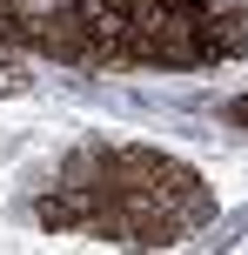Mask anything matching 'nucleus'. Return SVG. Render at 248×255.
<instances>
[{"instance_id":"nucleus-1","label":"nucleus","mask_w":248,"mask_h":255,"mask_svg":"<svg viewBox=\"0 0 248 255\" xmlns=\"http://www.w3.org/2000/svg\"><path fill=\"white\" fill-rule=\"evenodd\" d=\"M107 161H114V181H121V188H141L148 202L174 208L188 229L215 215V202H208V188H201V175H195L188 161H174V154H155V148H114Z\"/></svg>"},{"instance_id":"nucleus-3","label":"nucleus","mask_w":248,"mask_h":255,"mask_svg":"<svg viewBox=\"0 0 248 255\" xmlns=\"http://www.w3.org/2000/svg\"><path fill=\"white\" fill-rule=\"evenodd\" d=\"M148 7H161V0H94V13H101L107 27H128V20H141Z\"/></svg>"},{"instance_id":"nucleus-4","label":"nucleus","mask_w":248,"mask_h":255,"mask_svg":"<svg viewBox=\"0 0 248 255\" xmlns=\"http://www.w3.org/2000/svg\"><path fill=\"white\" fill-rule=\"evenodd\" d=\"M228 115H235V121H242V128H248V94H242V101H235V108H228Z\"/></svg>"},{"instance_id":"nucleus-2","label":"nucleus","mask_w":248,"mask_h":255,"mask_svg":"<svg viewBox=\"0 0 248 255\" xmlns=\"http://www.w3.org/2000/svg\"><path fill=\"white\" fill-rule=\"evenodd\" d=\"M7 34H20L27 47L54 54V61H101L107 40H114V27L101 20V13H81V7H54V13H13Z\"/></svg>"},{"instance_id":"nucleus-5","label":"nucleus","mask_w":248,"mask_h":255,"mask_svg":"<svg viewBox=\"0 0 248 255\" xmlns=\"http://www.w3.org/2000/svg\"><path fill=\"white\" fill-rule=\"evenodd\" d=\"M7 20H13V7H7V0H0V34H7Z\"/></svg>"}]
</instances>
